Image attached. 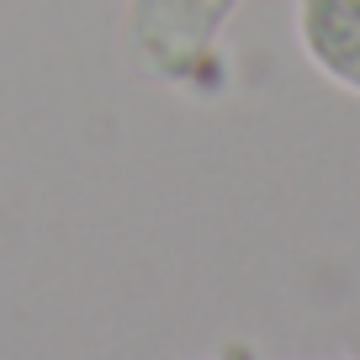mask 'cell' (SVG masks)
<instances>
[{"label": "cell", "mask_w": 360, "mask_h": 360, "mask_svg": "<svg viewBox=\"0 0 360 360\" xmlns=\"http://www.w3.org/2000/svg\"><path fill=\"white\" fill-rule=\"evenodd\" d=\"M297 43L323 79L360 96V0H297Z\"/></svg>", "instance_id": "1"}]
</instances>
